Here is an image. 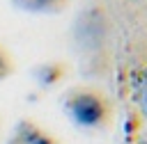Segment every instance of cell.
<instances>
[{
  "instance_id": "cell-1",
  "label": "cell",
  "mask_w": 147,
  "mask_h": 144,
  "mask_svg": "<svg viewBox=\"0 0 147 144\" xmlns=\"http://www.w3.org/2000/svg\"><path fill=\"white\" fill-rule=\"evenodd\" d=\"M64 112L78 128L101 130L113 121V101L92 85H78L64 94Z\"/></svg>"
},
{
  "instance_id": "cell-2",
  "label": "cell",
  "mask_w": 147,
  "mask_h": 144,
  "mask_svg": "<svg viewBox=\"0 0 147 144\" xmlns=\"http://www.w3.org/2000/svg\"><path fill=\"white\" fill-rule=\"evenodd\" d=\"M11 5L32 16H55L69 7V0H11Z\"/></svg>"
},
{
  "instance_id": "cell-3",
  "label": "cell",
  "mask_w": 147,
  "mask_h": 144,
  "mask_svg": "<svg viewBox=\"0 0 147 144\" xmlns=\"http://www.w3.org/2000/svg\"><path fill=\"white\" fill-rule=\"evenodd\" d=\"M64 75V64L62 62H51V64H41L34 69V78L39 85L44 87H53L55 82H60Z\"/></svg>"
},
{
  "instance_id": "cell-4",
  "label": "cell",
  "mask_w": 147,
  "mask_h": 144,
  "mask_svg": "<svg viewBox=\"0 0 147 144\" xmlns=\"http://www.w3.org/2000/svg\"><path fill=\"white\" fill-rule=\"evenodd\" d=\"M18 142L21 144H57L55 137H51L48 133H44L37 126H25L23 133H21V137H18Z\"/></svg>"
},
{
  "instance_id": "cell-5",
  "label": "cell",
  "mask_w": 147,
  "mask_h": 144,
  "mask_svg": "<svg viewBox=\"0 0 147 144\" xmlns=\"http://www.w3.org/2000/svg\"><path fill=\"white\" fill-rule=\"evenodd\" d=\"M14 71H16L14 55L9 53V48H7L5 43H0V82H2V80H7Z\"/></svg>"
},
{
  "instance_id": "cell-6",
  "label": "cell",
  "mask_w": 147,
  "mask_h": 144,
  "mask_svg": "<svg viewBox=\"0 0 147 144\" xmlns=\"http://www.w3.org/2000/svg\"><path fill=\"white\" fill-rule=\"evenodd\" d=\"M136 89H138L140 107H142V112L147 114V64L136 71Z\"/></svg>"
},
{
  "instance_id": "cell-7",
  "label": "cell",
  "mask_w": 147,
  "mask_h": 144,
  "mask_svg": "<svg viewBox=\"0 0 147 144\" xmlns=\"http://www.w3.org/2000/svg\"><path fill=\"white\" fill-rule=\"evenodd\" d=\"M0 135H2V114H0Z\"/></svg>"
}]
</instances>
